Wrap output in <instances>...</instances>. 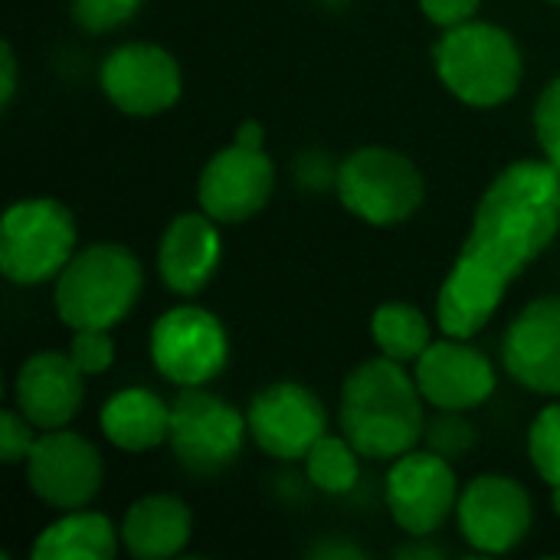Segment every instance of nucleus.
<instances>
[{
    "mask_svg": "<svg viewBox=\"0 0 560 560\" xmlns=\"http://www.w3.org/2000/svg\"><path fill=\"white\" fill-rule=\"evenodd\" d=\"M312 555H315V558H345V555H351V558H361V555H358L354 548H345V545H341V548H338V545H328V548H315Z\"/></svg>",
    "mask_w": 560,
    "mask_h": 560,
    "instance_id": "obj_34",
    "label": "nucleus"
},
{
    "mask_svg": "<svg viewBox=\"0 0 560 560\" xmlns=\"http://www.w3.org/2000/svg\"><path fill=\"white\" fill-rule=\"evenodd\" d=\"M535 135L541 144L545 161H551L560 171V75L545 85L535 105Z\"/></svg>",
    "mask_w": 560,
    "mask_h": 560,
    "instance_id": "obj_27",
    "label": "nucleus"
},
{
    "mask_svg": "<svg viewBox=\"0 0 560 560\" xmlns=\"http://www.w3.org/2000/svg\"><path fill=\"white\" fill-rule=\"evenodd\" d=\"M102 92L125 115H161L180 98V66L154 43H125L98 69Z\"/></svg>",
    "mask_w": 560,
    "mask_h": 560,
    "instance_id": "obj_12",
    "label": "nucleus"
},
{
    "mask_svg": "<svg viewBox=\"0 0 560 560\" xmlns=\"http://www.w3.org/2000/svg\"><path fill=\"white\" fill-rule=\"evenodd\" d=\"M560 230V171L551 161H515L482 194L469 236L440 289L436 322L453 338L479 335L509 285Z\"/></svg>",
    "mask_w": 560,
    "mask_h": 560,
    "instance_id": "obj_1",
    "label": "nucleus"
},
{
    "mask_svg": "<svg viewBox=\"0 0 560 560\" xmlns=\"http://www.w3.org/2000/svg\"><path fill=\"white\" fill-rule=\"evenodd\" d=\"M236 144H243V148H256V151H262V141H266V128L256 121V118H246L240 128H236V138H233Z\"/></svg>",
    "mask_w": 560,
    "mask_h": 560,
    "instance_id": "obj_32",
    "label": "nucleus"
},
{
    "mask_svg": "<svg viewBox=\"0 0 560 560\" xmlns=\"http://www.w3.org/2000/svg\"><path fill=\"white\" fill-rule=\"evenodd\" d=\"M16 95V56L13 46L3 39L0 43V105L7 108Z\"/></svg>",
    "mask_w": 560,
    "mask_h": 560,
    "instance_id": "obj_31",
    "label": "nucleus"
},
{
    "mask_svg": "<svg viewBox=\"0 0 560 560\" xmlns=\"http://www.w3.org/2000/svg\"><path fill=\"white\" fill-rule=\"evenodd\" d=\"M479 3L482 0H420V10L427 13L430 23L450 30V26H459V23L476 20Z\"/></svg>",
    "mask_w": 560,
    "mask_h": 560,
    "instance_id": "obj_30",
    "label": "nucleus"
},
{
    "mask_svg": "<svg viewBox=\"0 0 560 560\" xmlns=\"http://www.w3.org/2000/svg\"><path fill=\"white\" fill-rule=\"evenodd\" d=\"M226 328L207 308L177 305L151 328V361L177 387H203L226 368Z\"/></svg>",
    "mask_w": 560,
    "mask_h": 560,
    "instance_id": "obj_8",
    "label": "nucleus"
},
{
    "mask_svg": "<svg viewBox=\"0 0 560 560\" xmlns=\"http://www.w3.org/2000/svg\"><path fill=\"white\" fill-rule=\"evenodd\" d=\"M246 433V417L210 390L184 387V394L171 404L167 443L174 459L194 476L223 472L240 456Z\"/></svg>",
    "mask_w": 560,
    "mask_h": 560,
    "instance_id": "obj_7",
    "label": "nucleus"
},
{
    "mask_svg": "<svg viewBox=\"0 0 560 560\" xmlns=\"http://www.w3.org/2000/svg\"><path fill=\"white\" fill-rule=\"evenodd\" d=\"M276 187V167L266 151L230 144L207 161L197 180L200 210L217 223H246L256 217Z\"/></svg>",
    "mask_w": 560,
    "mask_h": 560,
    "instance_id": "obj_13",
    "label": "nucleus"
},
{
    "mask_svg": "<svg viewBox=\"0 0 560 560\" xmlns=\"http://www.w3.org/2000/svg\"><path fill=\"white\" fill-rule=\"evenodd\" d=\"M440 82L472 108H495L522 85V49L515 36L495 23L469 20L450 26L433 46Z\"/></svg>",
    "mask_w": 560,
    "mask_h": 560,
    "instance_id": "obj_3",
    "label": "nucleus"
},
{
    "mask_svg": "<svg viewBox=\"0 0 560 560\" xmlns=\"http://www.w3.org/2000/svg\"><path fill=\"white\" fill-rule=\"evenodd\" d=\"M358 450L351 446L348 436H322L308 456H305V472L312 479L315 489L328 492V495H345L358 486L361 476V463H358Z\"/></svg>",
    "mask_w": 560,
    "mask_h": 560,
    "instance_id": "obj_23",
    "label": "nucleus"
},
{
    "mask_svg": "<svg viewBox=\"0 0 560 560\" xmlns=\"http://www.w3.org/2000/svg\"><path fill=\"white\" fill-rule=\"evenodd\" d=\"M246 427L262 453L292 463L305 459L308 450L325 436L328 417L322 400L308 387L295 381H279L253 397Z\"/></svg>",
    "mask_w": 560,
    "mask_h": 560,
    "instance_id": "obj_11",
    "label": "nucleus"
},
{
    "mask_svg": "<svg viewBox=\"0 0 560 560\" xmlns=\"http://www.w3.org/2000/svg\"><path fill=\"white\" fill-rule=\"evenodd\" d=\"M459 532L479 555H509L532 528V499L512 476H479L456 505Z\"/></svg>",
    "mask_w": 560,
    "mask_h": 560,
    "instance_id": "obj_14",
    "label": "nucleus"
},
{
    "mask_svg": "<svg viewBox=\"0 0 560 560\" xmlns=\"http://www.w3.org/2000/svg\"><path fill=\"white\" fill-rule=\"evenodd\" d=\"M371 335H374L381 354H387L400 364L417 361L433 345L427 315L410 302H384L371 318Z\"/></svg>",
    "mask_w": 560,
    "mask_h": 560,
    "instance_id": "obj_22",
    "label": "nucleus"
},
{
    "mask_svg": "<svg viewBox=\"0 0 560 560\" xmlns=\"http://www.w3.org/2000/svg\"><path fill=\"white\" fill-rule=\"evenodd\" d=\"M82 377L85 374L75 368L69 351H39L26 358L16 371V410L39 430H59L72 423L82 410Z\"/></svg>",
    "mask_w": 560,
    "mask_h": 560,
    "instance_id": "obj_17",
    "label": "nucleus"
},
{
    "mask_svg": "<svg viewBox=\"0 0 560 560\" xmlns=\"http://www.w3.org/2000/svg\"><path fill=\"white\" fill-rule=\"evenodd\" d=\"M551 505H555V515L560 518V486H551Z\"/></svg>",
    "mask_w": 560,
    "mask_h": 560,
    "instance_id": "obj_35",
    "label": "nucleus"
},
{
    "mask_svg": "<svg viewBox=\"0 0 560 560\" xmlns=\"http://www.w3.org/2000/svg\"><path fill=\"white\" fill-rule=\"evenodd\" d=\"M459 505L456 472L440 453H404L387 472L390 518L413 538H430Z\"/></svg>",
    "mask_w": 560,
    "mask_h": 560,
    "instance_id": "obj_10",
    "label": "nucleus"
},
{
    "mask_svg": "<svg viewBox=\"0 0 560 560\" xmlns=\"http://www.w3.org/2000/svg\"><path fill=\"white\" fill-rule=\"evenodd\" d=\"M446 417H436L427 430V440L433 446V453L446 456V459H459L463 453L472 450L476 443V433L472 427L459 417V410H443Z\"/></svg>",
    "mask_w": 560,
    "mask_h": 560,
    "instance_id": "obj_28",
    "label": "nucleus"
},
{
    "mask_svg": "<svg viewBox=\"0 0 560 560\" xmlns=\"http://www.w3.org/2000/svg\"><path fill=\"white\" fill-rule=\"evenodd\" d=\"M502 361L515 384L560 394V295H541L509 325Z\"/></svg>",
    "mask_w": 560,
    "mask_h": 560,
    "instance_id": "obj_16",
    "label": "nucleus"
},
{
    "mask_svg": "<svg viewBox=\"0 0 560 560\" xmlns=\"http://www.w3.org/2000/svg\"><path fill=\"white\" fill-rule=\"evenodd\" d=\"M423 394L400 361L381 354L358 364L341 387V430L368 459H400L423 436Z\"/></svg>",
    "mask_w": 560,
    "mask_h": 560,
    "instance_id": "obj_2",
    "label": "nucleus"
},
{
    "mask_svg": "<svg viewBox=\"0 0 560 560\" xmlns=\"http://www.w3.org/2000/svg\"><path fill=\"white\" fill-rule=\"evenodd\" d=\"M121 535L98 512H66L46 525L33 545L36 560H112L118 555Z\"/></svg>",
    "mask_w": 560,
    "mask_h": 560,
    "instance_id": "obj_21",
    "label": "nucleus"
},
{
    "mask_svg": "<svg viewBox=\"0 0 560 560\" xmlns=\"http://www.w3.org/2000/svg\"><path fill=\"white\" fill-rule=\"evenodd\" d=\"M98 423L112 446L125 453H148L167 443L171 407L148 387H128L105 400Z\"/></svg>",
    "mask_w": 560,
    "mask_h": 560,
    "instance_id": "obj_20",
    "label": "nucleus"
},
{
    "mask_svg": "<svg viewBox=\"0 0 560 560\" xmlns=\"http://www.w3.org/2000/svg\"><path fill=\"white\" fill-rule=\"evenodd\" d=\"M551 3H560V0H551Z\"/></svg>",
    "mask_w": 560,
    "mask_h": 560,
    "instance_id": "obj_36",
    "label": "nucleus"
},
{
    "mask_svg": "<svg viewBox=\"0 0 560 560\" xmlns=\"http://www.w3.org/2000/svg\"><path fill=\"white\" fill-rule=\"evenodd\" d=\"M26 479L36 499L52 509L75 512L98 495L105 482V466L98 450L85 436L59 427L36 436L26 456Z\"/></svg>",
    "mask_w": 560,
    "mask_h": 560,
    "instance_id": "obj_9",
    "label": "nucleus"
},
{
    "mask_svg": "<svg viewBox=\"0 0 560 560\" xmlns=\"http://www.w3.org/2000/svg\"><path fill=\"white\" fill-rule=\"evenodd\" d=\"M141 285L144 272L131 249L121 243H92L56 276V315L72 331L112 328L135 308Z\"/></svg>",
    "mask_w": 560,
    "mask_h": 560,
    "instance_id": "obj_4",
    "label": "nucleus"
},
{
    "mask_svg": "<svg viewBox=\"0 0 560 560\" xmlns=\"http://www.w3.org/2000/svg\"><path fill=\"white\" fill-rule=\"evenodd\" d=\"M144 0H72V20L89 33H108L125 26Z\"/></svg>",
    "mask_w": 560,
    "mask_h": 560,
    "instance_id": "obj_26",
    "label": "nucleus"
},
{
    "mask_svg": "<svg viewBox=\"0 0 560 560\" xmlns=\"http://www.w3.org/2000/svg\"><path fill=\"white\" fill-rule=\"evenodd\" d=\"M397 558H443L440 548H423V545H413V548H400Z\"/></svg>",
    "mask_w": 560,
    "mask_h": 560,
    "instance_id": "obj_33",
    "label": "nucleus"
},
{
    "mask_svg": "<svg viewBox=\"0 0 560 560\" xmlns=\"http://www.w3.org/2000/svg\"><path fill=\"white\" fill-rule=\"evenodd\" d=\"M194 515L174 495H144L121 518V548L138 560H164L180 555L190 541Z\"/></svg>",
    "mask_w": 560,
    "mask_h": 560,
    "instance_id": "obj_19",
    "label": "nucleus"
},
{
    "mask_svg": "<svg viewBox=\"0 0 560 560\" xmlns=\"http://www.w3.org/2000/svg\"><path fill=\"white\" fill-rule=\"evenodd\" d=\"M33 443H36L33 423H30L20 410H7V413L0 417V456H3V463H7V466L26 463Z\"/></svg>",
    "mask_w": 560,
    "mask_h": 560,
    "instance_id": "obj_29",
    "label": "nucleus"
},
{
    "mask_svg": "<svg viewBox=\"0 0 560 560\" xmlns=\"http://www.w3.org/2000/svg\"><path fill=\"white\" fill-rule=\"evenodd\" d=\"M220 266V230L210 213H180L158 246V272L177 295H197Z\"/></svg>",
    "mask_w": 560,
    "mask_h": 560,
    "instance_id": "obj_18",
    "label": "nucleus"
},
{
    "mask_svg": "<svg viewBox=\"0 0 560 560\" xmlns=\"http://www.w3.org/2000/svg\"><path fill=\"white\" fill-rule=\"evenodd\" d=\"M75 256V220L49 197L20 200L0 223V269L16 285L49 282Z\"/></svg>",
    "mask_w": 560,
    "mask_h": 560,
    "instance_id": "obj_5",
    "label": "nucleus"
},
{
    "mask_svg": "<svg viewBox=\"0 0 560 560\" xmlns=\"http://www.w3.org/2000/svg\"><path fill=\"white\" fill-rule=\"evenodd\" d=\"M528 453L538 476L548 486H560V404L545 407L528 433Z\"/></svg>",
    "mask_w": 560,
    "mask_h": 560,
    "instance_id": "obj_24",
    "label": "nucleus"
},
{
    "mask_svg": "<svg viewBox=\"0 0 560 560\" xmlns=\"http://www.w3.org/2000/svg\"><path fill=\"white\" fill-rule=\"evenodd\" d=\"M463 341L446 335L417 358V387L436 410H476L495 394L492 361Z\"/></svg>",
    "mask_w": 560,
    "mask_h": 560,
    "instance_id": "obj_15",
    "label": "nucleus"
},
{
    "mask_svg": "<svg viewBox=\"0 0 560 560\" xmlns=\"http://www.w3.org/2000/svg\"><path fill=\"white\" fill-rule=\"evenodd\" d=\"M69 358L75 361V368L85 377L105 374L112 368V361H115V341H112L108 328H79V331H72Z\"/></svg>",
    "mask_w": 560,
    "mask_h": 560,
    "instance_id": "obj_25",
    "label": "nucleus"
},
{
    "mask_svg": "<svg viewBox=\"0 0 560 560\" xmlns=\"http://www.w3.org/2000/svg\"><path fill=\"white\" fill-rule=\"evenodd\" d=\"M341 203L371 226H397L423 203L420 167L394 148H361L335 174Z\"/></svg>",
    "mask_w": 560,
    "mask_h": 560,
    "instance_id": "obj_6",
    "label": "nucleus"
}]
</instances>
